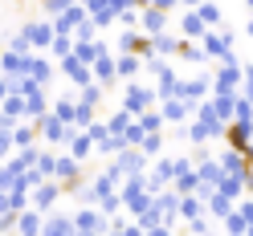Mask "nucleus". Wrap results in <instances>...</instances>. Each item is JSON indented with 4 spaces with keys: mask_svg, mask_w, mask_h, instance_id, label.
Masks as SVG:
<instances>
[{
    "mask_svg": "<svg viewBox=\"0 0 253 236\" xmlns=\"http://www.w3.org/2000/svg\"><path fill=\"white\" fill-rule=\"evenodd\" d=\"M21 37H25L29 49H33V45H37V49H45V45H53V25H49V21H29Z\"/></svg>",
    "mask_w": 253,
    "mask_h": 236,
    "instance_id": "obj_1",
    "label": "nucleus"
},
{
    "mask_svg": "<svg viewBox=\"0 0 253 236\" xmlns=\"http://www.w3.org/2000/svg\"><path fill=\"white\" fill-rule=\"evenodd\" d=\"M57 196H61V187H57L53 179L37 183V187H33V212H49L53 203H57Z\"/></svg>",
    "mask_w": 253,
    "mask_h": 236,
    "instance_id": "obj_2",
    "label": "nucleus"
},
{
    "mask_svg": "<svg viewBox=\"0 0 253 236\" xmlns=\"http://www.w3.org/2000/svg\"><path fill=\"white\" fill-rule=\"evenodd\" d=\"M41 236H74V220L70 216H45L41 220Z\"/></svg>",
    "mask_w": 253,
    "mask_h": 236,
    "instance_id": "obj_3",
    "label": "nucleus"
},
{
    "mask_svg": "<svg viewBox=\"0 0 253 236\" xmlns=\"http://www.w3.org/2000/svg\"><path fill=\"white\" fill-rule=\"evenodd\" d=\"M41 212H33V208H25V212H17V232L21 236H41Z\"/></svg>",
    "mask_w": 253,
    "mask_h": 236,
    "instance_id": "obj_4",
    "label": "nucleus"
},
{
    "mask_svg": "<svg viewBox=\"0 0 253 236\" xmlns=\"http://www.w3.org/2000/svg\"><path fill=\"white\" fill-rule=\"evenodd\" d=\"M8 138H12V147H17V151H29V147L37 143V127H12Z\"/></svg>",
    "mask_w": 253,
    "mask_h": 236,
    "instance_id": "obj_5",
    "label": "nucleus"
},
{
    "mask_svg": "<svg viewBox=\"0 0 253 236\" xmlns=\"http://www.w3.org/2000/svg\"><path fill=\"white\" fill-rule=\"evenodd\" d=\"M61 69H66V77H70V82H78V86H90V69H86V66H78L74 57H66V61H61Z\"/></svg>",
    "mask_w": 253,
    "mask_h": 236,
    "instance_id": "obj_6",
    "label": "nucleus"
},
{
    "mask_svg": "<svg viewBox=\"0 0 253 236\" xmlns=\"http://www.w3.org/2000/svg\"><path fill=\"white\" fill-rule=\"evenodd\" d=\"M123 102H126V114H131V110H139V114H143V110H147V102H151V94H147V90H135V86H131Z\"/></svg>",
    "mask_w": 253,
    "mask_h": 236,
    "instance_id": "obj_7",
    "label": "nucleus"
},
{
    "mask_svg": "<svg viewBox=\"0 0 253 236\" xmlns=\"http://www.w3.org/2000/svg\"><path fill=\"white\" fill-rule=\"evenodd\" d=\"M143 29H147V33H160V29H164V12H160V8H147Z\"/></svg>",
    "mask_w": 253,
    "mask_h": 236,
    "instance_id": "obj_8",
    "label": "nucleus"
},
{
    "mask_svg": "<svg viewBox=\"0 0 253 236\" xmlns=\"http://www.w3.org/2000/svg\"><path fill=\"white\" fill-rule=\"evenodd\" d=\"M74 4H78V0H41V8H45V12H53V17H61V12L74 8Z\"/></svg>",
    "mask_w": 253,
    "mask_h": 236,
    "instance_id": "obj_9",
    "label": "nucleus"
},
{
    "mask_svg": "<svg viewBox=\"0 0 253 236\" xmlns=\"http://www.w3.org/2000/svg\"><path fill=\"white\" fill-rule=\"evenodd\" d=\"M49 49H53L61 61H66V57H70V49H74V37H53V45H49Z\"/></svg>",
    "mask_w": 253,
    "mask_h": 236,
    "instance_id": "obj_10",
    "label": "nucleus"
},
{
    "mask_svg": "<svg viewBox=\"0 0 253 236\" xmlns=\"http://www.w3.org/2000/svg\"><path fill=\"white\" fill-rule=\"evenodd\" d=\"M135 69H139V61H135L131 53H126V57H119V66H115V73H119V77H131Z\"/></svg>",
    "mask_w": 253,
    "mask_h": 236,
    "instance_id": "obj_11",
    "label": "nucleus"
},
{
    "mask_svg": "<svg viewBox=\"0 0 253 236\" xmlns=\"http://www.w3.org/2000/svg\"><path fill=\"white\" fill-rule=\"evenodd\" d=\"M184 33H188V37H200V33H204V25H200L196 12H192V17H184Z\"/></svg>",
    "mask_w": 253,
    "mask_h": 236,
    "instance_id": "obj_12",
    "label": "nucleus"
},
{
    "mask_svg": "<svg viewBox=\"0 0 253 236\" xmlns=\"http://www.w3.org/2000/svg\"><path fill=\"white\" fill-rule=\"evenodd\" d=\"M0 232H17V212H4V216H0Z\"/></svg>",
    "mask_w": 253,
    "mask_h": 236,
    "instance_id": "obj_13",
    "label": "nucleus"
}]
</instances>
